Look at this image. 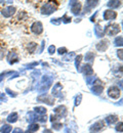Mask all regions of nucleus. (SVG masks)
I'll return each mask as SVG.
<instances>
[{"mask_svg": "<svg viewBox=\"0 0 123 133\" xmlns=\"http://www.w3.org/2000/svg\"><path fill=\"white\" fill-rule=\"evenodd\" d=\"M37 100H38L39 102L47 103L48 105H53V103H54V99H53L50 95H48V94H46V93L41 94L40 96H38V97H37Z\"/></svg>", "mask_w": 123, "mask_h": 133, "instance_id": "nucleus-5", "label": "nucleus"}, {"mask_svg": "<svg viewBox=\"0 0 123 133\" xmlns=\"http://www.w3.org/2000/svg\"><path fill=\"white\" fill-rule=\"evenodd\" d=\"M12 130V127L9 125H3L0 129V131L2 133H10V131Z\"/></svg>", "mask_w": 123, "mask_h": 133, "instance_id": "nucleus-26", "label": "nucleus"}, {"mask_svg": "<svg viewBox=\"0 0 123 133\" xmlns=\"http://www.w3.org/2000/svg\"><path fill=\"white\" fill-rule=\"evenodd\" d=\"M53 113L61 119L67 115V108L65 105H59L53 110Z\"/></svg>", "mask_w": 123, "mask_h": 133, "instance_id": "nucleus-10", "label": "nucleus"}, {"mask_svg": "<svg viewBox=\"0 0 123 133\" xmlns=\"http://www.w3.org/2000/svg\"><path fill=\"white\" fill-rule=\"evenodd\" d=\"M48 52H49V54H53V53L55 52V47H54V45H50V46L48 47Z\"/></svg>", "mask_w": 123, "mask_h": 133, "instance_id": "nucleus-39", "label": "nucleus"}, {"mask_svg": "<svg viewBox=\"0 0 123 133\" xmlns=\"http://www.w3.org/2000/svg\"><path fill=\"white\" fill-rule=\"evenodd\" d=\"M0 101H7V98H6L5 94L1 93V92H0Z\"/></svg>", "mask_w": 123, "mask_h": 133, "instance_id": "nucleus-41", "label": "nucleus"}, {"mask_svg": "<svg viewBox=\"0 0 123 133\" xmlns=\"http://www.w3.org/2000/svg\"><path fill=\"white\" fill-rule=\"evenodd\" d=\"M50 23L53 24V25H61V23H62V18H53V19L50 21Z\"/></svg>", "mask_w": 123, "mask_h": 133, "instance_id": "nucleus-34", "label": "nucleus"}, {"mask_svg": "<svg viewBox=\"0 0 123 133\" xmlns=\"http://www.w3.org/2000/svg\"><path fill=\"white\" fill-rule=\"evenodd\" d=\"M109 41L108 40H106V39H104V40H102V41H100L96 45H95V47H96V49L99 50V51H105V50H107V48L109 47Z\"/></svg>", "mask_w": 123, "mask_h": 133, "instance_id": "nucleus-14", "label": "nucleus"}, {"mask_svg": "<svg viewBox=\"0 0 123 133\" xmlns=\"http://www.w3.org/2000/svg\"><path fill=\"white\" fill-rule=\"evenodd\" d=\"M120 94H121V91H120V89L117 86H112V87H110L108 89V95L111 98L117 99V98L120 97Z\"/></svg>", "mask_w": 123, "mask_h": 133, "instance_id": "nucleus-4", "label": "nucleus"}, {"mask_svg": "<svg viewBox=\"0 0 123 133\" xmlns=\"http://www.w3.org/2000/svg\"><path fill=\"white\" fill-rule=\"evenodd\" d=\"M104 126H105L104 121H98V122H95L94 124H92V125L90 126V128H89V132L90 133L99 132V131H101V130L104 128Z\"/></svg>", "mask_w": 123, "mask_h": 133, "instance_id": "nucleus-6", "label": "nucleus"}, {"mask_svg": "<svg viewBox=\"0 0 123 133\" xmlns=\"http://www.w3.org/2000/svg\"><path fill=\"white\" fill-rule=\"evenodd\" d=\"M122 49H119L118 51H117V55H118V57L120 58V61H122V58H123V56H122Z\"/></svg>", "mask_w": 123, "mask_h": 133, "instance_id": "nucleus-42", "label": "nucleus"}, {"mask_svg": "<svg viewBox=\"0 0 123 133\" xmlns=\"http://www.w3.org/2000/svg\"><path fill=\"white\" fill-rule=\"evenodd\" d=\"M6 59H7L9 65H14V64L18 62V54L15 51H9L7 56H6Z\"/></svg>", "mask_w": 123, "mask_h": 133, "instance_id": "nucleus-9", "label": "nucleus"}, {"mask_svg": "<svg viewBox=\"0 0 123 133\" xmlns=\"http://www.w3.org/2000/svg\"><path fill=\"white\" fill-rule=\"evenodd\" d=\"M103 17H104L105 21H112V19H115L116 18L117 14H116V11H114L112 9H107V10L104 11Z\"/></svg>", "mask_w": 123, "mask_h": 133, "instance_id": "nucleus-12", "label": "nucleus"}, {"mask_svg": "<svg viewBox=\"0 0 123 133\" xmlns=\"http://www.w3.org/2000/svg\"><path fill=\"white\" fill-rule=\"evenodd\" d=\"M16 14V7L14 6H6L1 10V15L4 17H10Z\"/></svg>", "mask_w": 123, "mask_h": 133, "instance_id": "nucleus-7", "label": "nucleus"}, {"mask_svg": "<svg viewBox=\"0 0 123 133\" xmlns=\"http://www.w3.org/2000/svg\"><path fill=\"white\" fill-rule=\"evenodd\" d=\"M120 31H121V29L118 24H111V25H108L105 28L104 34H107L108 36H115Z\"/></svg>", "mask_w": 123, "mask_h": 133, "instance_id": "nucleus-3", "label": "nucleus"}, {"mask_svg": "<svg viewBox=\"0 0 123 133\" xmlns=\"http://www.w3.org/2000/svg\"><path fill=\"white\" fill-rule=\"evenodd\" d=\"M38 129H39V125H38V124H35V123H32V124L29 126V128H28V130L31 131V132L38 131Z\"/></svg>", "mask_w": 123, "mask_h": 133, "instance_id": "nucleus-28", "label": "nucleus"}, {"mask_svg": "<svg viewBox=\"0 0 123 133\" xmlns=\"http://www.w3.org/2000/svg\"><path fill=\"white\" fill-rule=\"evenodd\" d=\"M62 89H63V85L61 83H56L53 85V88L51 90V94L54 97H61L62 96Z\"/></svg>", "mask_w": 123, "mask_h": 133, "instance_id": "nucleus-11", "label": "nucleus"}, {"mask_svg": "<svg viewBox=\"0 0 123 133\" xmlns=\"http://www.w3.org/2000/svg\"><path fill=\"white\" fill-rule=\"evenodd\" d=\"M118 121V116L116 115H111V116H108L106 118V122L110 125V124H114L115 122Z\"/></svg>", "mask_w": 123, "mask_h": 133, "instance_id": "nucleus-21", "label": "nucleus"}, {"mask_svg": "<svg viewBox=\"0 0 123 133\" xmlns=\"http://www.w3.org/2000/svg\"><path fill=\"white\" fill-rule=\"evenodd\" d=\"M81 59H82V55H77V56H76V59H75V66H76L77 70H79V68H80Z\"/></svg>", "mask_w": 123, "mask_h": 133, "instance_id": "nucleus-30", "label": "nucleus"}, {"mask_svg": "<svg viewBox=\"0 0 123 133\" xmlns=\"http://www.w3.org/2000/svg\"><path fill=\"white\" fill-rule=\"evenodd\" d=\"M28 121H29L30 123L39 121V116H38L36 113H29V114H28Z\"/></svg>", "mask_w": 123, "mask_h": 133, "instance_id": "nucleus-20", "label": "nucleus"}, {"mask_svg": "<svg viewBox=\"0 0 123 133\" xmlns=\"http://www.w3.org/2000/svg\"><path fill=\"white\" fill-rule=\"evenodd\" d=\"M64 133H72L70 128H68V127H66L65 128V130H64Z\"/></svg>", "mask_w": 123, "mask_h": 133, "instance_id": "nucleus-46", "label": "nucleus"}, {"mask_svg": "<svg viewBox=\"0 0 123 133\" xmlns=\"http://www.w3.org/2000/svg\"><path fill=\"white\" fill-rule=\"evenodd\" d=\"M123 44V38L122 36H119V37H117L116 39H115V41H114V45L115 46H122Z\"/></svg>", "mask_w": 123, "mask_h": 133, "instance_id": "nucleus-27", "label": "nucleus"}, {"mask_svg": "<svg viewBox=\"0 0 123 133\" xmlns=\"http://www.w3.org/2000/svg\"><path fill=\"white\" fill-rule=\"evenodd\" d=\"M34 111H35V113L38 115H41V116H43V115H45L46 114V109L45 108H43V107H36L35 109H34Z\"/></svg>", "mask_w": 123, "mask_h": 133, "instance_id": "nucleus-23", "label": "nucleus"}, {"mask_svg": "<svg viewBox=\"0 0 123 133\" xmlns=\"http://www.w3.org/2000/svg\"><path fill=\"white\" fill-rule=\"evenodd\" d=\"M63 127V125H62V123H56V122H54V123H53V130H60L61 128Z\"/></svg>", "mask_w": 123, "mask_h": 133, "instance_id": "nucleus-32", "label": "nucleus"}, {"mask_svg": "<svg viewBox=\"0 0 123 133\" xmlns=\"http://www.w3.org/2000/svg\"><path fill=\"white\" fill-rule=\"evenodd\" d=\"M53 78L49 75H44L41 79V85H40V88H39V92L41 94H44V92H46L50 85L53 84Z\"/></svg>", "mask_w": 123, "mask_h": 133, "instance_id": "nucleus-1", "label": "nucleus"}, {"mask_svg": "<svg viewBox=\"0 0 123 133\" xmlns=\"http://www.w3.org/2000/svg\"><path fill=\"white\" fill-rule=\"evenodd\" d=\"M57 120H60V118L56 116V115H53H53L50 116V121H51L53 123H54V122H55V121H57Z\"/></svg>", "mask_w": 123, "mask_h": 133, "instance_id": "nucleus-40", "label": "nucleus"}, {"mask_svg": "<svg viewBox=\"0 0 123 133\" xmlns=\"http://www.w3.org/2000/svg\"><path fill=\"white\" fill-rule=\"evenodd\" d=\"M38 65V63H33V64H30V65H27L26 66H28V68H34L35 66Z\"/></svg>", "mask_w": 123, "mask_h": 133, "instance_id": "nucleus-45", "label": "nucleus"}, {"mask_svg": "<svg viewBox=\"0 0 123 133\" xmlns=\"http://www.w3.org/2000/svg\"><path fill=\"white\" fill-rule=\"evenodd\" d=\"M78 71H79L80 73H83L85 76L91 75V74L93 73V70H92V68H91V66H90L89 64H85V65H83L81 68H79V70H78Z\"/></svg>", "mask_w": 123, "mask_h": 133, "instance_id": "nucleus-13", "label": "nucleus"}, {"mask_svg": "<svg viewBox=\"0 0 123 133\" xmlns=\"http://www.w3.org/2000/svg\"><path fill=\"white\" fill-rule=\"evenodd\" d=\"M46 120H47V119H46V116H45V117H44V116H39V121H40V122L45 123V122H46Z\"/></svg>", "mask_w": 123, "mask_h": 133, "instance_id": "nucleus-43", "label": "nucleus"}, {"mask_svg": "<svg viewBox=\"0 0 123 133\" xmlns=\"http://www.w3.org/2000/svg\"><path fill=\"white\" fill-rule=\"evenodd\" d=\"M31 31L35 35H40L43 32V26L41 24V22H34L33 25L31 26Z\"/></svg>", "mask_w": 123, "mask_h": 133, "instance_id": "nucleus-8", "label": "nucleus"}, {"mask_svg": "<svg viewBox=\"0 0 123 133\" xmlns=\"http://www.w3.org/2000/svg\"><path fill=\"white\" fill-rule=\"evenodd\" d=\"M94 34H95V36L99 37V38H102V37L105 35V34H104L103 28H102L99 24H96V25L94 26Z\"/></svg>", "mask_w": 123, "mask_h": 133, "instance_id": "nucleus-18", "label": "nucleus"}, {"mask_svg": "<svg viewBox=\"0 0 123 133\" xmlns=\"http://www.w3.org/2000/svg\"><path fill=\"white\" fill-rule=\"evenodd\" d=\"M94 53L93 52H87L86 54H85V61L86 62H89V63H92L93 61H94Z\"/></svg>", "mask_w": 123, "mask_h": 133, "instance_id": "nucleus-25", "label": "nucleus"}, {"mask_svg": "<svg viewBox=\"0 0 123 133\" xmlns=\"http://www.w3.org/2000/svg\"><path fill=\"white\" fill-rule=\"evenodd\" d=\"M12 133H24V131H23L21 128H16V129L12 131Z\"/></svg>", "mask_w": 123, "mask_h": 133, "instance_id": "nucleus-44", "label": "nucleus"}, {"mask_svg": "<svg viewBox=\"0 0 123 133\" xmlns=\"http://www.w3.org/2000/svg\"><path fill=\"white\" fill-rule=\"evenodd\" d=\"M36 47H37V44H36L35 42H30V43H28V45H27V50H28L30 53H33V52L35 51Z\"/></svg>", "mask_w": 123, "mask_h": 133, "instance_id": "nucleus-24", "label": "nucleus"}, {"mask_svg": "<svg viewBox=\"0 0 123 133\" xmlns=\"http://www.w3.org/2000/svg\"><path fill=\"white\" fill-rule=\"evenodd\" d=\"M116 131L122 133V122H119V123L117 124V126H116Z\"/></svg>", "mask_w": 123, "mask_h": 133, "instance_id": "nucleus-37", "label": "nucleus"}, {"mask_svg": "<svg viewBox=\"0 0 123 133\" xmlns=\"http://www.w3.org/2000/svg\"><path fill=\"white\" fill-rule=\"evenodd\" d=\"M66 52H68V50H67L66 47H61V48L57 49V53L61 54V55H62V54H65Z\"/></svg>", "mask_w": 123, "mask_h": 133, "instance_id": "nucleus-35", "label": "nucleus"}, {"mask_svg": "<svg viewBox=\"0 0 123 133\" xmlns=\"http://www.w3.org/2000/svg\"><path fill=\"white\" fill-rule=\"evenodd\" d=\"M40 10H41L42 15L49 16L56 10V6L53 5V1H47V2H45V4H43V6L41 7Z\"/></svg>", "mask_w": 123, "mask_h": 133, "instance_id": "nucleus-2", "label": "nucleus"}, {"mask_svg": "<svg viewBox=\"0 0 123 133\" xmlns=\"http://www.w3.org/2000/svg\"><path fill=\"white\" fill-rule=\"evenodd\" d=\"M81 99H82V95L79 94L78 96H76V99H75V107H77L80 102H81Z\"/></svg>", "mask_w": 123, "mask_h": 133, "instance_id": "nucleus-36", "label": "nucleus"}, {"mask_svg": "<svg viewBox=\"0 0 123 133\" xmlns=\"http://www.w3.org/2000/svg\"><path fill=\"white\" fill-rule=\"evenodd\" d=\"M6 92H7L11 97H16V96H17V93H16V92H14V91H11L9 88H6Z\"/></svg>", "mask_w": 123, "mask_h": 133, "instance_id": "nucleus-38", "label": "nucleus"}, {"mask_svg": "<svg viewBox=\"0 0 123 133\" xmlns=\"http://www.w3.org/2000/svg\"><path fill=\"white\" fill-rule=\"evenodd\" d=\"M43 133H53V131H51L50 129H45V130L43 131Z\"/></svg>", "mask_w": 123, "mask_h": 133, "instance_id": "nucleus-47", "label": "nucleus"}, {"mask_svg": "<svg viewBox=\"0 0 123 133\" xmlns=\"http://www.w3.org/2000/svg\"><path fill=\"white\" fill-rule=\"evenodd\" d=\"M104 90V85H94L93 87H91V92L95 95H101V93H103Z\"/></svg>", "mask_w": 123, "mask_h": 133, "instance_id": "nucleus-16", "label": "nucleus"}, {"mask_svg": "<svg viewBox=\"0 0 123 133\" xmlns=\"http://www.w3.org/2000/svg\"><path fill=\"white\" fill-rule=\"evenodd\" d=\"M121 3H122L121 1H109L107 3V5L109 7H111V8H118L121 5Z\"/></svg>", "mask_w": 123, "mask_h": 133, "instance_id": "nucleus-22", "label": "nucleus"}, {"mask_svg": "<svg viewBox=\"0 0 123 133\" xmlns=\"http://www.w3.org/2000/svg\"><path fill=\"white\" fill-rule=\"evenodd\" d=\"M71 11L73 15H79L81 11V3L79 1H75V3L71 5Z\"/></svg>", "mask_w": 123, "mask_h": 133, "instance_id": "nucleus-15", "label": "nucleus"}, {"mask_svg": "<svg viewBox=\"0 0 123 133\" xmlns=\"http://www.w3.org/2000/svg\"><path fill=\"white\" fill-rule=\"evenodd\" d=\"M99 4V1H90V0H88L85 2V12H89V10L91 9V8H93L94 6H96Z\"/></svg>", "mask_w": 123, "mask_h": 133, "instance_id": "nucleus-17", "label": "nucleus"}, {"mask_svg": "<svg viewBox=\"0 0 123 133\" xmlns=\"http://www.w3.org/2000/svg\"><path fill=\"white\" fill-rule=\"evenodd\" d=\"M24 133H32V132H31V131H29V130H27L26 132H24Z\"/></svg>", "mask_w": 123, "mask_h": 133, "instance_id": "nucleus-48", "label": "nucleus"}, {"mask_svg": "<svg viewBox=\"0 0 123 133\" xmlns=\"http://www.w3.org/2000/svg\"><path fill=\"white\" fill-rule=\"evenodd\" d=\"M62 18V22L63 23H65V24H68V23H71V21H72V18L71 17H69L67 15H65L63 17H61Z\"/></svg>", "mask_w": 123, "mask_h": 133, "instance_id": "nucleus-33", "label": "nucleus"}, {"mask_svg": "<svg viewBox=\"0 0 123 133\" xmlns=\"http://www.w3.org/2000/svg\"><path fill=\"white\" fill-rule=\"evenodd\" d=\"M94 80H95V77H94V76H90V77H85V81H86L87 85H92V83L94 82Z\"/></svg>", "mask_w": 123, "mask_h": 133, "instance_id": "nucleus-31", "label": "nucleus"}, {"mask_svg": "<svg viewBox=\"0 0 123 133\" xmlns=\"http://www.w3.org/2000/svg\"><path fill=\"white\" fill-rule=\"evenodd\" d=\"M74 57H75V53H74V52H71V53H68L66 56H64V57H63V61L69 62V61H72Z\"/></svg>", "mask_w": 123, "mask_h": 133, "instance_id": "nucleus-29", "label": "nucleus"}, {"mask_svg": "<svg viewBox=\"0 0 123 133\" xmlns=\"http://www.w3.org/2000/svg\"><path fill=\"white\" fill-rule=\"evenodd\" d=\"M18 113H16V112H14V113H11V114H9L8 117H7V122H9V123H16L17 121H18Z\"/></svg>", "mask_w": 123, "mask_h": 133, "instance_id": "nucleus-19", "label": "nucleus"}]
</instances>
